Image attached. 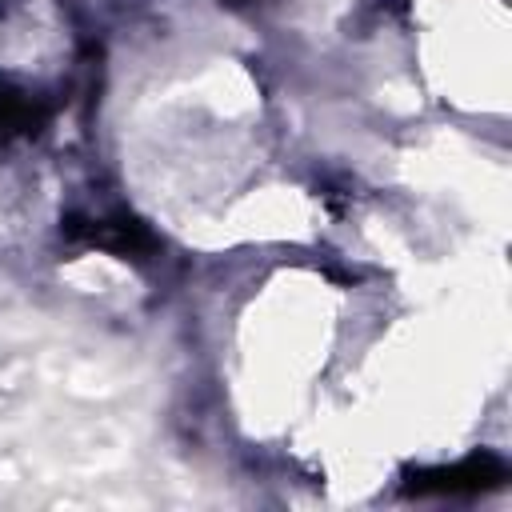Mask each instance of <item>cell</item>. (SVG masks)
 <instances>
[{
	"label": "cell",
	"instance_id": "cell-1",
	"mask_svg": "<svg viewBox=\"0 0 512 512\" xmlns=\"http://www.w3.org/2000/svg\"><path fill=\"white\" fill-rule=\"evenodd\" d=\"M64 236L72 244L100 248V252H112L120 260H148L160 248L156 232L128 208H112V212H96V216L72 212V216H64Z\"/></svg>",
	"mask_w": 512,
	"mask_h": 512
},
{
	"label": "cell",
	"instance_id": "cell-2",
	"mask_svg": "<svg viewBox=\"0 0 512 512\" xmlns=\"http://www.w3.org/2000/svg\"><path fill=\"white\" fill-rule=\"evenodd\" d=\"M508 484V464L496 452H472L444 468H416L404 480L408 496H476Z\"/></svg>",
	"mask_w": 512,
	"mask_h": 512
},
{
	"label": "cell",
	"instance_id": "cell-3",
	"mask_svg": "<svg viewBox=\"0 0 512 512\" xmlns=\"http://www.w3.org/2000/svg\"><path fill=\"white\" fill-rule=\"evenodd\" d=\"M48 116H52V104L40 92L20 88L12 80H0V148L40 136Z\"/></svg>",
	"mask_w": 512,
	"mask_h": 512
}]
</instances>
